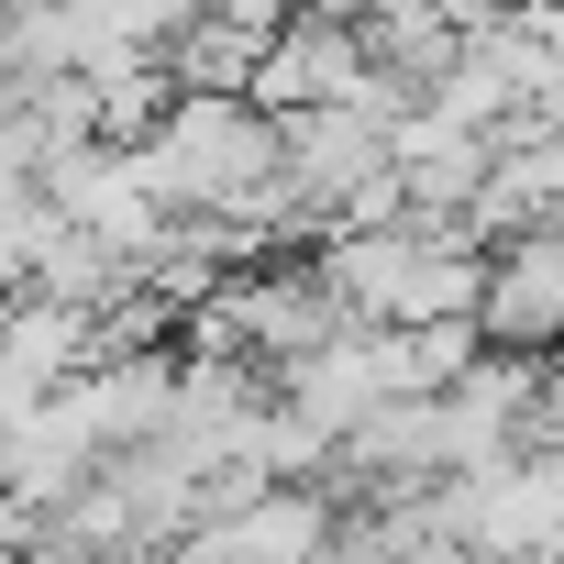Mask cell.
Masks as SVG:
<instances>
[{"label":"cell","mask_w":564,"mask_h":564,"mask_svg":"<svg viewBox=\"0 0 564 564\" xmlns=\"http://www.w3.org/2000/svg\"><path fill=\"white\" fill-rule=\"evenodd\" d=\"M476 344H487V355H564V232H553V221L487 243Z\"/></svg>","instance_id":"6da1fadb"}]
</instances>
